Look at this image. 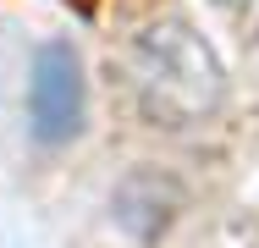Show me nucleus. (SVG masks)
Wrapping results in <instances>:
<instances>
[{"instance_id": "f257e3e1", "label": "nucleus", "mask_w": 259, "mask_h": 248, "mask_svg": "<svg viewBox=\"0 0 259 248\" xmlns=\"http://www.w3.org/2000/svg\"><path fill=\"white\" fill-rule=\"evenodd\" d=\"M127 83L155 127H199L226 99L221 55L188 17H155L127 45Z\"/></svg>"}, {"instance_id": "7ed1b4c3", "label": "nucleus", "mask_w": 259, "mask_h": 248, "mask_svg": "<svg viewBox=\"0 0 259 248\" xmlns=\"http://www.w3.org/2000/svg\"><path fill=\"white\" fill-rule=\"evenodd\" d=\"M182 210V188L160 171H133L121 188H116V226L133 237V243H160L171 232Z\"/></svg>"}, {"instance_id": "f03ea898", "label": "nucleus", "mask_w": 259, "mask_h": 248, "mask_svg": "<svg viewBox=\"0 0 259 248\" xmlns=\"http://www.w3.org/2000/svg\"><path fill=\"white\" fill-rule=\"evenodd\" d=\"M28 127L39 144H66L83 127V61L66 39L39 45L28 66Z\"/></svg>"}]
</instances>
